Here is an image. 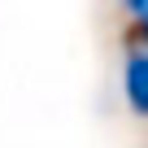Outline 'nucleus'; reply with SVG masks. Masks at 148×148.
Returning <instances> with one entry per match:
<instances>
[{
	"mask_svg": "<svg viewBox=\"0 0 148 148\" xmlns=\"http://www.w3.org/2000/svg\"><path fill=\"white\" fill-rule=\"evenodd\" d=\"M122 13L131 18V31H126L131 48H148V0H126Z\"/></svg>",
	"mask_w": 148,
	"mask_h": 148,
	"instance_id": "obj_2",
	"label": "nucleus"
},
{
	"mask_svg": "<svg viewBox=\"0 0 148 148\" xmlns=\"http://www.w3.org/2000/svg\"><path fill=\"white\" fill-rule=\"evenodd\" d=\"M122 96L126 109L148 118V48H126L122 57Z\"/></svg>",
	"mask_w": 148,
	"mask_h": 148,
	"instance_id": "obj_1",
	"label": "nucleus"
}]
</instances>
